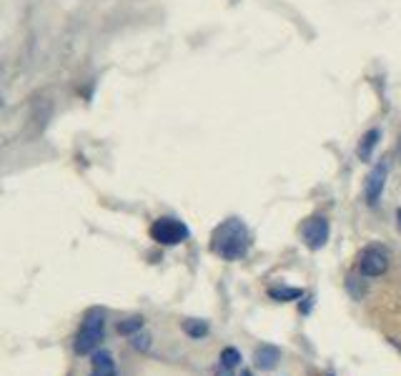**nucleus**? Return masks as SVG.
Segmentation results:
<instances>
[{
  "label": "nucleus",
  "instance_id": "nucleus-12",
  "mask_svg": "<svg viewBox=\"0 0 401 376\" xmlns=\"http://www.w3.org/2000/svg\"><path fill=\"white\" fill-rule=\"evenodd\" d=\"M138 331H143V316H131L126 321L118 323V334L120 336H133Z\"/></svg>",
  "mask_w": 401,
  "mask_h": 376
},
{
  "label": "nucleus",
  "instance_id": "nucleus-15",
  "mask_svg": "<svg viewBox=\"0 0 401 376\" xmlns=\"http://www.w3.org/2000/svg\"><path fill=\"white\" fill-rule=\"evenodd\" d=\"M216 376H231V369H226V366H223V369L216 371Z\"/></svg>",
  "mask_w": 401,
  "mask_h": 376
},
{
  "label": "nucleus",
  "instance_id": "nucleus-9",
  "mask_svg": "<svg viewBox=\"0 0 401 376\" xmlns=\"http://www.w3.org/2000/svg\"><path fill=\"white\" fill-rule=\"evenodd\" d=\"M379 138H381V131H379V128H372V131H366L364 136H361L359 148H356V153H359L361 161H369V158H372L374 148H377V144H379Z\"/></svg>",
  "mask_w": 401,
  "mask_h": 376
},
{
  "label": "nucleus",
  "instance_id": "nucleus-3",
  "mask_svg": "<svg viewBox=\"0 0 401 376\" xmlns=\"http://www.w3.org/2000/svg\"><path fill=\"white\" fill-rule=\"evenodd\" d=\"M150 239L161 246H178L188 239V226L174 216H161L150 226Z\"/></svg>",
  "mask_w": 401,
  "mask_h": 376
},
{
  "label": "nucleus",
  "instance_id": "nucleus-13",
  "mask_svg": "<svg viewBox=\"0 0 401 376\" xmlns=\"http://www.w3.org/2000/svg\"><path fill=\"white\" fill-rule=\"evenodd\" d=\"M241 364V354H239V349H234V347H226L221 351V366H226V369H234V366H239Z\"/></svg>",
  "mask_w": 401,
  "mask_h": 376
},
{
  "label": "nucleus",
  "instance_id": "nucleus-2",
  "mask_svg": "<svg viewBox=\"0 0 401 376\" xmlns=\"http://www.w3.org/2000/svg\"><path fill=\"white\" fill-rule=\"evenodd\" d=\"M103 336H106V311L103 309H88L83 316V323L78 328V336H76V354L78 356H88V354L98 351Z\"/></svg>",
  "mask_w": 401,
  "mask_h": 376
},
{
  "label": "nucleus",
  "instance_id": "nucleus-11",
  "mask_svg": "<svg viewBox=\"0 0 401 376\" xmlns=\"http://www.w3.org/2000/svg\"><path fill=\"white\" fill-rule=\"evenodd\" d=\"M181 328H183L191 339H204V336L209 334V323L201 321V319H186V321L181 323Z\"/></svg>",
  "mask_w": 401,
  "mask_h": 376
},
{
  "label": "nucleus",
  "instance_id": "nucleus-16",
  "mask_svg": "<svg viewBox=\"0 0 401 376\" xmlns=\"http://www.w3.org/2000/svg\"><path fill=\"white\" fill-rule=\"evenodd\" d=\"M241 376H253V374H251V371H244V374H241Z\"/></svg>",
  "mask_w": 401,
  "mask_h": 376
},
{
  "label": "nucleus",
  "instance_id": "nucleus-10",
  "mask_svg": "<svg viewBox=\"0 0 401 376\" xmlns=\"http://www.w3.org/2000/svg\"><path fill=\"white\" fill-rule=\"evenodd\" d=\"M269 296L274 301H296L304 296V291H301V288H294V286H271Z\"/></svg>",
  "mask_w": 401,
  "mask_h": 376
},
{
  "label": "nucleus",
  "instance_id": "nucleus-7",
  "mask_svg": "<svg viewBox=\"0 0 401 376\" xmlns=\"http://www.w3.org/2000/svg\"><path fill=\"white\" fill-rule=\"evenodd\" d=\"M279 361H281V349L274 347V344H264L253 351V364L261 371H274Z\"/></svg>",
  "mask_w": 401,
  "mask_h": 376
},
{
  "label": "nucleus",
  "instance_id": "nucleus-5",
  "mask_svg": "<svg viewBox=\"0 0 401 376\" xmlns=\"http://www.w3.org/2000/svg\"><path fill=\"white\" fill-rule=\"evenodd\" d=\"M359 269H361V274L369 276V279L384 276L386 271H389V256H386L379 246H369L366 251H361Z\"/></svg>",
  "mask_w": 401,
  "mask_h": 376
},
{
  "label": "nucleus",
  "instance_id": "nucleus-17",
  "mask_svg": "<svg viewBox=\"0 0 401 376\" xmlns=\"http://www.w3.org/2000/svg\"><path fill=\"white\" fill-rule=\"evenodd\" d=\"M399 218H401V211H399Z\"/></svg>",
  "mask_w": 401,
  "mask_h": 376
},
{
  "label": "nucleus",
  "instance_id": "nucleus-6",
  "mask_svg": "<svg viewBox=\"0 0 401 376\" xmlns=\"http://www.w3.org/2000/svg\"><path fill=\"white\" fill-rule=\"evenodd\" d=\"M384 186H386V163H377V166L372 168V174L366 176V203L369 206H377L379 198H381V191Z\"/></svg>",
  "mask_w": 401,
  "mask_h": 376
},
{
  "label": "nucleus",
  "instance_id": "nucleus-1",
  "mask_svg": "<svg viewBox=\"0 0 401 376\" xmlns=\"http://www.w3.org/2000/svg\"><path fill=\"white\" fill-rule=\"evenodd\" d=\"M248 249V228L239 218H228L221 226L216 228L211 236V251L216 256L226 258V261H236Z\"/></svg>",
  "mask_w": 401,
  "mask_h": 376
},
{
  "label": "nucleus",
  "instance_id": "nucleus-8",
  "mask_svg": "<svg viewBox=\"0 0 401 376\" xmlns=\"http://www.w3.org/2000/svg\"><path fill=\"white\" fill-rule=\"evenodd\" d=\"M90 376H118L113 354L106 351V349H98V351H93V361H90Z\"/></svg>",
  "mask_w": 401,
  "mask_h": 376
},
{
  "label": "nucleus",
  "instance_id": "nucleus-4",
  "mask_svg": "<svg viewBox=\"0 0 401 376\" xmlns=\"http://www.w3.org/2000/svg\"><path fill=\"white\" fill-rule=\"evenodd\" d=\"M329 218L326 216H311V218H306L304 226H301V236H304L306 246L314 251L323 249L326 241H329Z\"/></svg>",
  "mask_w": 401,
  "mask_h": 376
},
{
  "label": "nucleus",
  "instance_id": "nucleus-14",
  "mask_svg": "<svg viewBox=\"0 0 401 376\" xmlns=\"http://www.w3.org/2000/svg\"><path fill=\"white\" fill-rule=\"evenodd\" d=\"M133 347L138 349V351H148V347H150V336L148 334H133Z\"/></svg>",
  "mask_w": 401,
  "mask_h": 376
}]
</instances>
